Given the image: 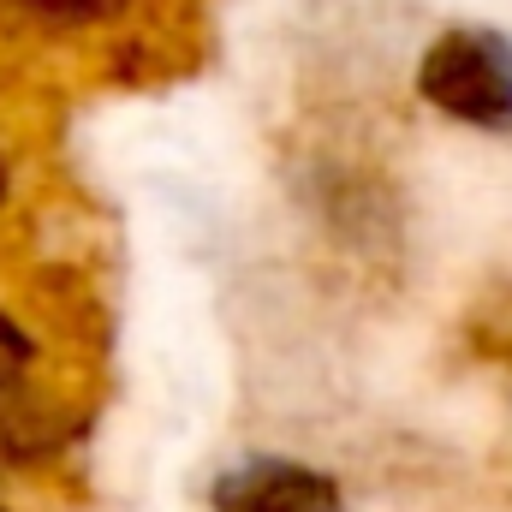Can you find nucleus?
I'll use <instances>...</instances> for the list:
<instances>
[{"instance_id": "1", "label": "nucleus", "mask_w": 512, "mask_h": 512, "mask_svg": "<svg viewBox=\"0 0 512 512\" xmlns=\"http://www.w3.org/2000/svg\"><path fill=\"white\" fill-rule=\"evenodd\" d=\"M417 90L429 108L477 131H512V42L501 30L459 24L423 48Z\"/></svg>"}, {"instance_id": "2", "label": "nucleus", "mask_w": 512, "mask_h": 512, "mask_svg": "<svg viewBox=\"0 0 512 512\" xmlns=\"http://www.w3.org/2000/svg\"><path fill=\"white\" fill-rule=\"evenodd\" d=\"M215 512H346L340 483L298 459H245L215 477L209 489Z\"/></svg>"}, {"instance_id": "3", "label": "nucleus", "mask_w": 512, "mask_h": 512, "mask_svg": "<svg viewBox=\"0 0 512 512\" xmlns=\"http://www.w3.org/2000/svg\"><path fill=\"white\" fill-rule=\"evenodd\" d=\"M66 435H72V423L48 393H36L24 376L0 382V471H18V465L60 453Z\"/></svg>"}, {"instance_id": "4", "label": "nucleus", "mask_w": 512, "mask_h": 512, "mask_svg": "<svg viewBox=\"0 0 512 512\" xmlns=\"http://www.w3.org/2000/svg\"><path fill=\"white\" fill-rule=\"evenodd\" d=\"M18 6H30V12L48 18V24H96V18L120 12L126 0H18Z\"/></svg>"}, {"instance_id": "5", "label": "nucleus", "mask_w": 512, "mask_h": 512, "mask_svg": "<svg viewBox=\"0 0 512 512\" xmlns=\"http://www.w3.org/2000/svg\"><path fill=\"white\" fill-rule=\"evenodd\" d=\"M30 364H36V340H30V334L0 310V382H18Z\"/></svg>"}, {"instance_id": "6", "label": "nucleus", "mask_w": 512, "mask_h": 512, "mask_svg": "<svg viewBox=\"0 0 512 512\" xmlns=\"http://www.w3.org/2000/svg\"><path fill=\"white\" fill-rule=\"evenodd\" d=\"M0 197H6V167H0Z\"/></svg>"}, {"instance_id": "7", "label": "nucleus", "mask_w": 512, "mask_h": 512, "mask_svg": "<svg viewBox=\"0 0 512 512\" xmlns=\"http://www.w3.org/2000/svg\"><path fill=\"white\" fill-rule=\"evenodd\" d=\"M0 512H6V507H0Z\"/></svg>"}]
</instances>
